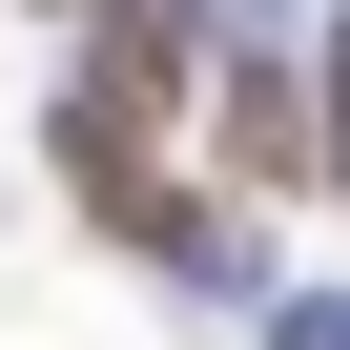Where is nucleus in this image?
I'll return each mask as SVG.
<instances>
[{"label":"nucleus","mask_w":350,"mask_h":350,"mask_svg":"<svg viewBox=\"0 0 350 350\" xmlns=\"http://www.w3.org/2000/svg\"><path fill=\"white\" fill-rule=\"evenodd\" d=\"M165 124H186V21H165V0H103L83 83H62V186L103 227H165Z\"/></svg>","instance_id":"nucleus-1"},{"label":"nucleus","mask_w":350,"mask_h":350,"mask_svg":"<svg viewBox=\"0 0 350 350\" xmlns=\"http://www.w3.org/2000/svg\"><path fill=\"white\" fill-rule=\"evenodd\" d=\"M206 144L247 165V186H329V124H309L288 62H227V83H206Z\"/></svg>","instance_id":"nucleus-2"},{"label":"nucleus","mask_w":350,"mask_h":350,"mask_svg":"<svg viewBox=\"0 0 350 350\" xmlns=\"http://www.w3.org/2000/svg\"><path fill=\"white\" fill-rule=\"evenodd\" d=\"M329 186H350V42H329Z\"/></svg>","instance_id":"nucleus-3"}]
</instances>
